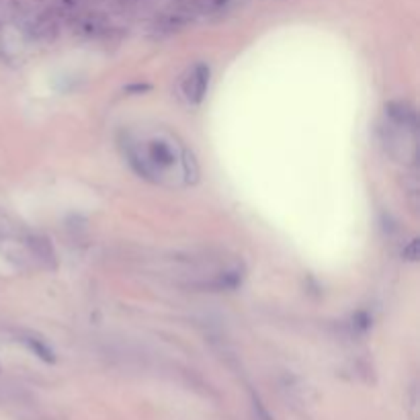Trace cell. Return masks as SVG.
<instances>
[{"label": "cell", "instance_id": "6da1fadb", "mask_svg": "<svg viewBox=\"0 0 420 420\" xmlns=\"http://www.w3.org/2000/svg\"><path fill=\"white\" fill-rule=\"evenodd\" d=\"M119 146L127 164L142 178L164 187H187L199 181L195 154L166 127H142L123 132Z\"/></svg>", "mask_w": 420, "mask_h": 420}, {"label": "cell", "instance_id": "7a4b0ae2", "mask_svg": "<svg viewBox=\"0 0 420 420\" xmlns=\"http://www.w3.org/2000/svg\"><path fill=\"white\" fill-rule=\"evenodd\" d=\"M210 86V66L203 62H197L187 70V74L181 80V93L189 105H199Z\"/></svg>", "mask_w": 420, "mask_h": 420}, {"label": "cell", "instance_id": "3957f363", "mask_svg": "<svg viewBox=\"0 0 420 420\" xmlns=\"http://www.w3.org/2000/svg\"><path fill=\"white\" fill-rule=\"evenodd\" d=\"M27 33L35 41H52L57 35V19L52 13L38 15L27 23Z\"/></svg>", "mask_w": 420, "mask_h": 420}, {"label": "cell", "instance_id": "277c9868", "mask_svg": "<svg viewBox=\"0 0 420 420\" xmlns=\"http://www.w3.org/2000/svg\"><path fill=\"white\" fill-rule=\"evenodd\" d=\"M385 115L392 123L402 125V127H408V130H416L419 127V121H416V111L412 105L404 103V101H396V103H390L385 107Z\"/></svg>", "mask_w": 420, "mask_h": 420}, {"label": "cell", "instance_id": "5b68a950", "mask_svg": "<svg viewBox=\"0 0 420 420\" xmlns=\"http://www.w3.org/2000/svg\"><path fill=\"white\" fill-rule=\"evenodd\" d=\"M27 246L31 249L33 256H35L38 261H41V263H50V265L56 263L54 249H52V244H50L45 238H41V236H31V238H27Z\"/></svg>", "mask_w": 420, "mask_h": 420}, {"label": "cell", "instance_id": "8992f818", "mask_svg": "<svg viewBox=\"0 0 420 420\" xmlns=\"http://www.w3.org/2000/svg\"><path fill=\"white\" fill-rule=\"evenodd\" d=\"M23 344L25 346H29L35 355H38L41 361H45V363H54L56 361V355H54V351L47 346V344L43 343L39 336H33V334H25L23 336Z\"/></svg>", "mask_w": 420, "mask_h": 420}, {"label": "cell", "instance_id": "52a82bcc", "mask_svg": "<svg viewBox=\"0 0 420 420\" xmlns=\"http://www.w3.org/2000/svg\"><path fill=\"white\" fill-rule=\"evenodd\" d=\"M250 400H252V410H254L256 419H259V420H273V419H271V414H268V410L265 408V404L261 402V398H259L256 394H252V396H250Z\"/></svg>", "mask_w": 420, "mask_h": 420}, {"label": "cell", "instance_id": "ba28073f", "mask_svg": "<svg viewBox=\"0 0 420 420\" xmlns=\"http://www.w3.org/2000/svg\"><path fill=\"white\" fill-rule=\"evenodd\" d=\"M408 261H416L419 259V242L416 240H412L410 244H408V249L402 252Z\"/></svg>", "mask_w": 420, "mask_h": 420}, {"label": "cell", "instance_id": "9c48e42d", "mask_svg": "<svg viewBox=\"0 0 420 420\" xmlns=\"http://www.w3.org/2000/svg\"><path fill=\"white\" fill-rule=\"evenodd\" d=\"M148 91H150V84H142V82L125 86V93H135V95H142V93H148Z\"/></svg>", "mask_w": 420, "mask_h": 420}]
</instances>
